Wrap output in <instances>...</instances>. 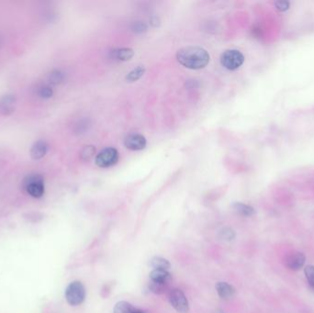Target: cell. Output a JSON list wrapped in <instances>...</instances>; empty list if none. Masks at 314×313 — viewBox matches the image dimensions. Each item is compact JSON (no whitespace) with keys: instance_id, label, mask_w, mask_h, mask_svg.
<instances>
[{"instance_id":"cell-14","label":"cell","mask_w":314,"mask_h":313,"mask_svg":"<svg viewBox=\"0 0 314 313\" xmlns=\"http://www.w3.org/2000/svg\"><path fill=\"white\" fill-rule=\"evenodd\" d=\"M232 209L237 214L241 216H244V217H251V216L255 215V213L253 207L247 205V204L241 203V202H236V203L233 204Z\"/></svg>"},{"instance_id":"cell-2","label":"cell","mask_w":314,"mask_h":313,"mask_svg":"<svg viewBox=\"0 0 314 313\" xmlns=\"http://www.w3.org/2000/svg\"><path fill=\"white\" fill-rule=\"evenodd\" d=\"M85 289L80 281H74L66 289V301L72 306L82 304L85 300Z\"/></svg>"},{"instance_id":"cell-9","label":"cell","mask_w":314,"mask_h":313,"mask_svg":"<svg viewBox=\"0 0 314 313\" xmlns=\"http://www.w3.org/2000/svg\"><path fill=\"white\" fill-rule=\"evenodd\" d=\"M16 98L13 95H6L0 99V113L3 115L11 114L16 106Z\"/></svg>"},{"instance_id":"cell-23","label":"cell","mask_w":314,"mask_h":313,"mask_svg":"<svg viewBox=\"0 0 314 313\" xmlns=\"http://www.w3.org/2000/svg\"><path fill=\"white\" fill-rule=\"evenodd\" d=\"M220 236L224 241H231L235 237V233L231 229L224 228L223 230H221Z\"/></svg>"},{"instance_id":"cell-12","label":"cell","mask_w":314,"mask_h":313,"mask_svg":"<svg viewBox=\"0 0 314 313\" xmlns=\"http://www.w3.org/2000/svg\"><path fill=\"white\" fill-rule=\"evenodd\" d=\"M171 274L167 270H161V269H153L150 273V280L153 282L160 283L167 285L171 281Z\"/></svg>"},{"instance_id":"cell-11","label":"cell","mask_w":314,"mask_h":313,"mask_svg":"<svg viewBox=\"0 0 314 313\" xmlns=\"http://www.w3.org/2000/svg\"><path fill=\"white\" fill-rule=\"evenodd\" d=\"M218 295L222 299H230L235 295V288L226 282H219L216 285Z\"/></svg>"},{"instance_id":"cell-8","label":"cell","mask_w":314,"mask_h":313,"mask_svg":"<svg viewBox=\"0 0 314 313\" xmlns=\"http://www.w3.org/2000/svg\"><path fill=\"white\" fill-rule=\"evenodd\" d=\"M146 139L142 134H130L124 140V145L129 150L132 151H141L146 146Z\"/></svg>"},{"instance_id":"cell-20","label":"cell","mask_w":314,"mask_h":313,"mask_svg":"<svg viewBox=\"0 0 314 313\" xmlns=\"http://www.w3.org/2000/svg\"><path fill=\"white\" fill-rule=\"evenodd\" d=\"M306 280L310 286L314 291V265H307L304 268Z\"/></svg>"},{"instance_id":"cell-3","label":"cell","mask_w":314,"mask_h":313,"mask_svg":"<svg viewBox=\"0 0 314 313\" xmlns=\"http://www.w3.org/2000/svg\"><path fill=\"white\" fill-rule=\"evenodd\" d=\"M245 62L244 54L238 50H227L221 54L222 66L231 71L241 67Z\"/></svg>"},{"instance_id":"cell-16","label":"cell","mask_w":314,"mask_h":313,"mask_svg":"<svg viewBox=\"0 0 314 313\" xmlns=\"http://www.w3.org/2000/svg\"><path fill=\"white\" fill-rule=\"evenodd\" d=\"M145 73V66H138V67L134 68L133 70H132L127 76H126V80L130 83L135 82L137 80H139L142 76H144Z\"/></svg>"},{"instance_id":"cell-5","label":"cell","mask_w":314,"mask_h":313,"mask_svg":"<svg viewBox=\"0 0 314 313\" xmlns=\"http://www.w3.org/2000/svg\"><path fill=\"white\" fill-rule=\"evenodd\" d=\"M119 152L112 147L103 149L96 156V164L101 168H109L117 164L119 161Z\"/></svg>"},{"instance_id":"cell-13","label":"cell","mask_w":314,"mask_h":313,"mask_svg":"<svg viewBox=\"0 0 314 313\" xmlns=\"http://www.w3.org/2000/svg\"><path fill=\"white\" fill-rule=\"evenodd\" d=\"M47 151H48L47 144L44 141H38L33 145L31 149V156L35 160H39V159H42L43 156H45Z\"/></svg>"},{"instance_id":"cell-6","label":"cell","mask_w":314,"mask_h":313,"mask_svg":"<svg viewBox=\"0 0 314 313\" xmlns=\"http://www.w3.org/2000/svg\"><path fill=\"white\" fill-rule=\"evenodd\" d=\"M170 303L179 313H187L189 310V304L187 297L180 289H173L169 295Z\"/></svg>"},{"instance_id":"cell-10","label":"cell","mask_w":314,"mask_h":313,"mask_svg":"<svg viewBox=\"0 0 314 313\" xmlns=\"http://www.w3.org/2000/svg\"><path fill=\"white\" fill-rule=\"evenodd\" d=\"M134 56V51L131 48H119L111 51V58L121 62H127Z\"/></svg>"},{"instance_id":"cell-24","label":"cell","mask_w":314,"mask_h":313,"mask_svg":"<svg viewBox=\"0 0 314 313\" xmlns=\"http://www.w3.org/2000/svg\"><path fill=\"white\" fill-rule=\"evenodd\" d=\"M132 30L137 33H143L147 31V26L142 21H136L132 26Z\"/></svg>"},{"instance_id":"cell-21","label":"cell","mask_w":314,"mask_h":313,"mask_svg":"<svg viewBox=\"0 0 314 313\" xmlns=\"http://www.w3.org/2000/svg\"><path fill=\"white\" fill-rule=\"evenodd\" d=\"M37 93L42 99H50L53 95V90L50 85H43L38 88Z\"/></svg>"},{"instance_id":"cell-7","label":"cell","mask_w":314,"mask_h":313,"mask_svg":"<svg viewBox=\"0 0 314 313\" xmlns=\"http://www.w3.org/2000/svg\"><path fill=\"white\" fill-rule=\"evenodd\" d=\"M305 262L306 256L300 252H293L289 254L285 259L287 267L292 271L300 270L304 266Z\"/></svg>"},{"instance_id":"cell-15","label":"cell","mask_w":314,"mask_h":313,"mask_svg":"<svg viewBox=\"0 0 314 313\" xmlns=\"http://www.w3.org/2000/svg\"><path fill=\"white\" fill-rule=\"evenodd\" d=\"M150 265L153 269H161V270H167L171 267L170 263L162 257H153L150 260Z\"/></svg>"},{"instance_id":"cell-4","label":"cell","mask_w":314,"mask_h":313,"mask_svg":"<svg viewBox=\"0 0 314 313\" xmlns=\"http://www.w3.org/2000/svg\"><path fill=\"white\" fill-rule=\"evenodd\" d=\"M26 192L31 197L39 198L44 194L43 178L38 175H33L26 178L23 183Z\"/></svg>"},{"instance_id":"cell-19","label":"cell","mask_w":314,"mask_h":313,"mask_svg":"<svg viewBox=\"0 0 314 313\" xmlns=\"http://www.w3.org/2000/svg\"><path fill=\"white\" fill-rule=\"evenodd\" d=\"M65 79V74L60 70H54L49 75V81L52 85L61 84Z\"/></svg>"},{"instance_id":"cell-27","label":"cell","mask_w":314,"mask_h":313,"mask_svg":"<svg viewBox=\"0 0 314 313\" xmlns=\"http://www.w3.org/2000/svg\"><path fill=\"white\" fill-rule=\"evenodd\" d=\"M214 313H224V312H223V311H221V310H217V311H216Z\"/></svg>"},{"instance_id":"cell-25","label":"cell","mask_w":314,"mask_h":313,"mask_svg":"<svg viewBox=\"0 0 314 313\" xmlns=\"http://www.w3.org/2000/svg\"><path fill=\"white\" fill-rule=\"evenodd\" d=\"M275 7L280 11H286L289 9V1H277L275 3Z\"/></svg>"},{"instance_id":"cell-26","label":"cell","mask_w":314,"mask_h":313,"mask_svg":"<svg viewBox=\"0 0 314 313\" xmlns=\"http://www.w3.org/2000/svg\"><path fill=\"white\" fill-rule=\"evenodd\" d=\"M150 24L153 26V27H157V26H159V24H160V20H159V18L157 17H151Z\"/></svg>"},{"instance_id":"cell-17","label":"cell","mask_w":314,"mask_h":313,"mask_svg":"<svg viewBox=\"0 0 314 313\" xmlns=\"http://www.w3.org/2000/svg\"><path fill=\"white\" fill-rule=\"evenodd\" d=\"M135 309L126 301H119L115 305L113 313H133Z\"/></svg>"},{"instance_id":"cell-28","label":"cell","mask_w":314,"mask_h":313,"mask_svg":"<svg viewBox=\"0 0 314 313\" xmlns=\"http://www.w3.org/2000/svg\"><path fill=\"white\" fill-rule=\"evenodd\" d=\"M133 313H144V312H142V311H137V310H135V311L133 312Z\"/></svg>"},{"instance_id":"cell-1","label":"cell","mask_w":314,"mask_h":313,"mask_svg":"<svg viewBox=\"0 0 314 313\" xmlns=\"http://www.w3.org/2000/svg\"><path fill=\"white\" fill-rule=\"evenodd\" d=\"M177 59L183 66L198 70L206 67L210 63V53L201 47L188 46L180 49L177 53Z\"/></svg>"},{"instance_id":"cell-18","label":"cell","mask_w":314,"mask_h":313,"mask_svg":"<svg viewBox=\"0 0 314 313\" xmlns=\"http://www.w3.org/2000/svg\"><path fill=\"white\" fill-rule=\"evenodd\" d=\"M96 153V148L93 145H86L80 152V159L82 161H89Z\"/></svg>"},{"instance_id":"cell-22","label":"cell","mask_w":314,"mask_h":313,"mask_svg":"<svg viewBox=\"0 0 314 313\" xmlns=\"http://www.w3.org/2000/svg\"><path fill=\"white\" fill-rule=\"evenodd\" d=\"M166 286L167 285L160 284V283H156V282L151 281L150 282V285H149V288H150V290L152 292L155 293V294H161V293H163L165 290Z\"/></svg>"}]
</instances>
